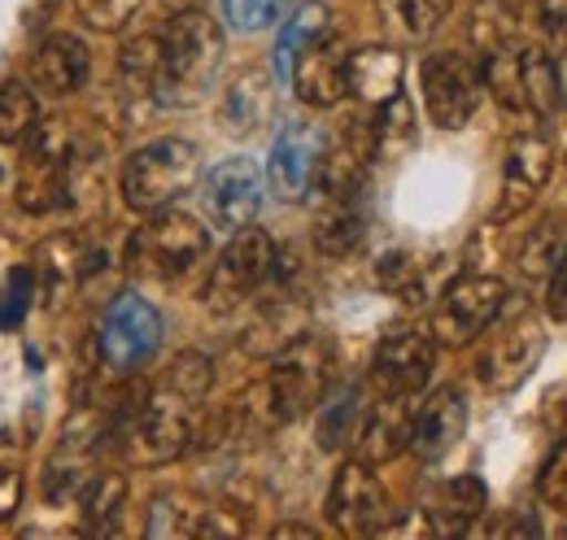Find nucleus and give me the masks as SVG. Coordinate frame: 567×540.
<instances>
[{
  "instance_id": "f257e3e1",
  "label": "nucleus",
  "mask_w": 567,
  "mask_h": 540,
  "mask_svg": "<svg viewBox=\"0 0 567 540\" xmlns=\"http://www.w3.org/2000/svg\"><path fill=\"white\" fill-rule=\"evenodd\" d=\"M197 402L175 393L171 384L136 388L105 409L101 440H110L132 467H166L193 449Z\"/></svg>"
},
{
  "instance_id": "f03ea898",
  "label": "nucleus",
  "mask_w": 567,
  "mask_h": 540,
  "mask_svg": "<svg viewBox=\"0 0 567 540\" xmlns=\"http://www.w3.org/2000/svg\"><path fill=\"white\" fill-rule=\"evenodd\" d=\"M223 66V27L202 9H175L162 31V74L157 101L162 105H193L210 92Z\"/></svg>"
},
{
  "instance_id": "7ed1b4c3",
  "label": "nucleus",
  "mask_w": 567,
  "mask_h": 540,
  "mask_svg": "<svg viewBox=\"0 0 567 540\" xmlns=\"http://www.w3.org/2000/svg\"><path fill=\"white\" fill-rule=\"evenodd\" d=\"M332 375H337V349L328 336L297 332L292 340H284L276 357H271L267 380L258 384L271 423L284 427L292 418L315 414L319 402L328 397V388H332Z\"/></svg>"
},
{
  "instance_id": "20e7f679",
  "label": "nucleus",
  "mask_w": 567,
  "mask_h": 540,
  "mask_svg": "<svg viewBox=\"0 0 567 540\" xmlns=\"http://www.w3.org/2000/svg\"><path fill=\"white\" fill-rule=\"evenodd\" d=\"M206 253H210L206 222L171 205V209H153L141 227L127 236L123 267H127V274H136V279L171 283V279L188 274Z\"/></svg>"
},
{
  "instance_id": "39448f33",
  "label": "nucleus",
  "mask_w": 567,
  "mask_h": 540,
  "mask_svg": "<svg viewBox=\"0 0 567 540\" xmlns=\"http://www.w3.org/2000/svg\"><path fill=\"white\" fill-rule=\"evenodd\" d=\"M202 179V157H197V144L179 139V135H162L153 144L136 148L127 162H123V175H118V188H123V201L136 214H153V209H171L179 205Z\"/></svg>"
},
{
  "instance_id": "423d86ee",
  "label": "nucleus",
  "mask_w": 567,
  "mask_h": 540,
  "mask_svg": "<svg viewBox=\"0 0 567 540\" xmlns=\"http://www.w3.org/2000/svg\"><path fill=\"white\" fill-rule=\"evenodd\" d=\"M276 267H280V245L262 231V227H240L236 240L218 253V262L206 274L202 301L214 314H231L240 305H249L262 288L276 283Z\"/></svg>"
},
{
  "instance_id": "0eeeda50",
  "label": "nucleus",
  "mask_w": 567,
  "mask_h": 540,
  "mask_svg": "<svg viewBox=\"0 0 567 540\" xmlns=\"http://www.w3.org/2000/svg\"><path fill=\"white\" fill-rule=\"evenodd\" d=\"M506 310V283L497 274H458L454 283H445L436 292V310H432V340L463 349L476 336H485Z\"/></svg>"
},
{
  "instance_id": "6e6552de",
  "label": "nucleus",
  "mask_w": 567,
  "mask_h": 540,
  "mask_svg": "<svg viewBox=\"0 0 567 540\" xmlns=\"http://www.w3.org/2000/svg\"><path fill=\"white\" fill-rule=\"evenodd\" d=\"M27 144V162L18 175V205L31 214H49L71 197V157H74V135L71 127L58 118H40L35 132L22 139Z\"/></svg>"
},
{
  "instance_id": "1a4fd4ad",
  "label": "nucleus",
  "mask_w": 567,
  "mask_h": 540,
  "mask_svg": "<svg viewBox=\"0 0 567 540\" xmlns=\"http://www.w3.org/2000/svg\"><path fill=\"white\" fill-rule=\"evenodd\" d=\"M542 353H546L542 323L519 310L515 319H506L494 336L485 340V349L476 357V380L489 393H511V388H519L533 375V366L542 362Z\"/></svg>"
},
{
  "instance_id": "9d476101",
  "label": "nucleus",
  "mask_w": 567,
  "mask_h": 540,
  "mask_svg": "<svg viewBox=\"0 0 567 540\" xmlns=\"http://www.w3.org/2000/svg\"><path fill=\"white\" fill-rule=\"evenodd\" d=\"M436 366V340L424 328H393L375 344L371 357V388L380 397H415L424 393Z\"/></svg>"
},
{
  "instance_id": "9b49d317",
  "label": "nucleus",
  "mask_w": 567,
  "mask_h": 540,
  "mask_svg": "<svg viewBox=\"0 0 567 540\" xmlns=\"http://www.w3.org/2000/svg\"><path fill=\"white\" fill-rule=\"evenodd\" d=\"M162 344V314L136 297V292H123L110 301L105 310V323H101V357L105 366L114 371H141L144 362L157 353Z\"/></svg>"
},
{
  "instance_id": "f8f14e48",
  "label": "nucleus",
  "mask_w": 567,
  "mask_h": 540,
  "mask_svg": "<svg viewBox=\"0 0 567 540\" xmlns=\"http://www.w3.org/2000/svg\"><path fill=\"white\" fill-rule=\"evenodd\" d=\"M384 519H389V492L375 467L362 458L346 463L328 488V523L346 537H371L384 528Z\"/></svg>"
},
{
  "instance_id": "ddd939ff",
  "label": "nucleus",
  "mask_w": 567,
  "mask_h": 540,
  "mask_svg": "<svg viewBox=\"0 0 567 540\" xmlns=\"http://www.w3.org/2000/svg\"><path fill=\"white\" fill-rule=\"evenodd\" d=\"M424 105L441 132L467 127L481 105V74L454 53H432L424 62Z\"/></svg>"
},
{
  "instance_id": "4468645a",
  "label": "nucleus",
  "mask_w": 567,
  "mask_h": 540,
  "mask_svg": "<svg viewBox=\"0 0 567 540\" xmlns=\"http://www.w3.org/2000/svg\"><path fill=\"white\" fill-rule=\"evenodd\" d=\"M550 170H555V144L542 132L515 135V144L506 148V162H502V197L494 205V222L519 218L533 205V197L546 188Z\"/></svg>"
},
{
  "instance_id": "2eb2a0df",
  "label": "nucleus",
  "mask_w": 567,
  "mask_h": 540,
  "mask_svg": "<svg viewBox=\"0 0 567 540\" xmlns=\"http://www.w3.org/2000/svg\"><path fill=\"white\" fill-rule=\"evenodd\" d=\"M101 267H105V253H101L87 236L62 231V236H53V240L40 245L31 274H35V283H40V297H44L49 305H62V301H71L74 292H79Z\"/></svg>"
},
{
  "instance_id": "dca6fc26",
  "label": "nucleus",
  "mask_w": 567,
  "mask_h": 540,
  "mask_svg": "<svg viewBox=\"0 0 567 540\" xmlns=\"http://www.w3.org/2000/svg\"><path fill=\"white\" fill-rule=\"evenodd\" d=\"M371 157H375V148H371V123H362V118L346 123L328 144H319L310 193L319 201H337V197L362 193V179H367V162Z\"/></svg>"
},
{
  "instance_id": "f3484780",
  "label": "nucleus",
  "mask_w": 567,
  "mask_h": 540,
  "mask_svg": "<svg viewBox=\"0 0 567 540\" xmlns=\"http://www.w3.org/2000/svg\"><path fill=\"white\" fill-rule=\"evenodd\" d=\"M262 170L249 157H227L206 175V209L223 231H240L262 209Z\"/></svg>"
},
{
  "instance_id": "a211bd4d",
  "label": "nucleus",
  "mask_w": 567,
  "mask_h": 540,
  "mask_svg": "<svg viewBox=\"0 0 567 540\" xmlns=\"http://www.w3.org/2000/svg\"><path fill=\"white\" fill-rule=\"evenodd\" d=\"M240 532H245V523H240L231 510L193 501V497H184V492H162V497H153L148 523H144V537H153V540L240 537Z\"/></svg>"
},
{
  "instance_id": "6ab92c4d",
  "label": "nucleus",
  "mask_w": 567,
  "mask_h": 540,
  "mask_svg": "<svg viewBox=\"0 0 567 540\" xmlns=\"http://www.w3.org/2000/svg\"><path fill=\"white\" fill-rule=\"evenodd\" d=\"M346 40L337 31H323L319 40H310L288 70V83L292 92L315 105V110H332L341 96H346Z\"/></svg>"
},
{
  "instance_id": "aec40b11",
  "label": "nucleus",
  "mask_w": 567,
  "mask_h": 540,
  "mask_svg": "<svg viewBox=\"0 0 567 540\" xmlns=\"http://www.w3.org/2000/svg\"><path fill=\"white\" fill-rule=\"evenodd\" d=\"M411 423H415V405L411 397H380L375 405L362 409V423H358L354 449L362 463L380 467V463H393L398 454L411 449Z\"/></svg>"
},
{
  "instance_id": "412c9836",
  "label": "nucleus",
  "mask_w": 567,
  "mask_h": 540,
  "mask_svg": "<svg viewBox=\"0 0 567 540\" xmlns=\"http://www.w3.org/2000/svg\"><path fill=\"white\" fill-rule=\"evenodd\" d=\"M467 432V402L458 388H436L420 409H415V423H411V449L424 458V463H441Z\"/></svg>"
},
{
  "instance_id": "4be33fe9",
  "label": "nucleus",
  "mask_w": 567,
  "mask_h": 540,
  "mask_svg": "<svg viewBox=\"0 0 567 540\" xmlns=\"http://www.w3.org/2000/svg\"><path fill=\"white\" fill-rule=\"evenodd\" d=\"M276 118V70L245 66L223 92V127L231 135L262 132Z\"/></svg>"
},
{
  "instance_id": "5701e85b",
  "label": "nucleus",
  "mask_w": 567,
  "mask_h": 540,
  "mask_svg": "<svg viewBox=\"0 0 567 540\" xmlns=\"http://www.w3.org/2000/svg\"><path fill=\"white\" fill-rule=\"evenodd\" d=\"M319 135L310 127H284L271 162H267V184L280 201H306L310 184H315V162H319Z\"/></svg>"
},
{
  "instance_id": "b1692460",
  "label": "nucleus",
  "mask_w": 567,
  "mask_h": 540,
  "mask_svg": "<svg viewBox=\"0 0 567 540\" xmlns=\"http://www.w3.org/2000/svg\"><path fill=\"white\" fill-rule=\"evenodd\" d=\"M87 74H92V53L79 35L58 31L40 40V49L31 53V83L49 96H71L87 83Z\"/></svg>"
},
{
  "instance_id": "393cba45",
  "label": "nucleus",
  "mask_w": 567,
  "mask_h": 540,
  "mask_svg": "<svg viewBox=\"0 0 567 540\" xmlns=\"http://www.w3.org/2000/svg\"><path fill=\"white\" fill-rule=\"evenodd\" d=\"M402 74H406V62L398 49L367 44L346 58V92L358 96L362 105H384L389 96L402 92Z\"/></svg>"
},
{
  "instance_id": "a878e982",
  "label": "nucleus",
  "mask_w": 567,
  "mask_h": 540,
  "mask_svg": "<svg viewBox=\"0 0 567 540\" xmlns=\"http://www.w3.org/2000/svg\"><path fill=\"white\" fill-rule=\"evenodd\" d=\"M436 274H441V258L420 253V249H393V253H384L380 267H375L380 288H389L393 297H402V301H411V305L436 297Z\"/></svg>"
},
{
  "instance_id": "bb28decb",
  "label": "nucleus",
  "mask_w": 567,
  "mask_h": 540,
  "mask_svg": "<svg viewBox=\"0 0 567 540\" xmlns=\"http://www.w3.org/2000/svg\"><path fill=\"white\" fill-rule=\"evenodd\" d=\"M367 236V209H362V193L323 201V214L315 222V245L328 258H350Z\"/></svg>"
},
{
  "instance_id": "cd10ccee",
  "label": "nucleus",
  "mask_w": 567,
  "mask_h": 540,
  "mask_svg": "<svg viewBox=\"0 0 567 540\" xmlns=\"http://www.w3.org/2000/svg\"><path fill=\"white\" fill-rule=\"evenodd\" d=\"M481 515H485V484L476 475H454L450 484H441L436 501L427 510L436 532H467L472 519H481Z\"/></svg>"
},
{
  "instance_id": "c85d7f7f",
  "label": "nucleus",
  "mask_w": 567,
  "mask_h": 540,
  "mask_svg": "<svg viewBox=\"0 0 567 540\" xmlns=\"http://www.w3.org/2000/svg\"><path fill=\"white\" fill-rule=\"evenodd\" d=\"M519 87H524V114L528 118H546L559 110L564 83H559V66L546 49H519Z\"/></svg>"
},
{
  "instance_id": "c756f323",
  "label": "nucleus",
  "mask_w": 567,
  "mask_h": 540,
  "mask_svg": "<svg viewBox=\"0 0 567 540\" xmlns=\"http://www.w3.org/2000/svg\"><path fill=\"white\" fill-rule=\"evenodd\" d=\"M362 388L358 384H346L337 388L332 397L319 402V445L323 449H346L354 445L358 436V423H362Z\"/></svg>"
},
{
  "instance_id": "7c9ffc66",
  "label": "nucleus",
  "mask_w": 567,
  "mask_h": 540,
  "mask_svg": "<svg viewBox=\"0 0 567 540\" xmlns=\"http://www.w3.org/2000/svg\"><path fill=\"white\" fill-rule=\"evenodd\" d=\"M411 144H415V105L398 92V96H389L384 105H375L371 148H375V157L393 162V157H402Z\"/></svg>"
},
{
  "instance_id": "2f4dec72",
  "label": "nucleus",
  "mask_w": 567,
  "mask_h": 540,
  "mask_svg": "<svg viewBox=\"0 0 567 540\" xmlns=\"http://www.w3.org/2000/svg\"><path fill=\"white\" fill-rule=\"evenodd\" d=\"M467 40L472 49L485 58L494 49H506V44H519V18L506 0H476L472 13H467Z\"/></svg>"
},
{
  "instance_id": "473e14b6",
  "label": "nucleus",
  "mask_w": 567,
  "mask_h": 540,
  "mask_svg": "<svg viewBox=\"0 0 567 540\" xmlns=\"http://www.w3.org/2000/svg\"><path fill=\"white\" fill-rule=\"evenodd\" d=\"M157 74H162V35H136L118 53V79L127 96H153L157 101Z\"/></svg>"
},
{
  "instance_id": "72a5a7b5",
  "label": "nucleus",
  "mask_w": 567,
  "mask_h": 540,
  "mask_svg": "<svg viewBox=\"0 0 567 540\" xmlns=\"http://www.w3.org/2000/svg\"><path fill=\"white\" fill-rule=\"evenodd\" d=\"M79 506H83V523H87L92 532H110L114 519H118L123 506H127V479L114 471L87 475V484L79 488Z\"/></svg>"
},
{
  "instance_id": "f704fd0d",
  "label": "nucleus",
  "mask_w": 567,
  "mask_h": 540,
  "mask_svg": "<svg viewBox=\"0 0 567 540\" xmlns=\"http://www.w3.org/2000/svg\"><path fill=\"white\" fill-rule=\"evenodd\" d=\"M323 31H332V13H328V4H319V0L301 4V9L284 22L280 40H276V79H288L292 58H297L310 40H319Z\"/></svg>"
},
{
  "instance_id": "c9c22d12",
  "label": "nucleus",
  "mask_w": 567,
  "mask_h": 540,
  "mask_svg": "<svg viewBox=\"0 0 567 540\" xmlns=\"http://www.w3.org/2000/svg\"><path fill=\"white\" fill-rule=\"evenodd\" d=\"M380 13L393 35L420 44L427 35H436V27L450 13V0H380Z\"/></svg>"
},
{
  "instance_id": "e433bc0d",
  "label": "nucleus",
  "mask_w": 567,
  "mask_h": 540,
  "mask_svg": "<svg viewBox=\"0 0 567 540\" xmlns=\"http://www.w3.org/2000/svg\"><path fill=\"white\" fill-rule=\"evenodd\" d=\"M567 249V231H564V218H542L528 236H524V245H519V270L528 274V279H542V274H550L555 262H559V253Z\"/></svg>"
},
{
  "instance_id": "4c0bfd02",
  "label": "nucleus",
  "mask_w": 567,
  "mask_h": 540,
  "mask_svg": "<svg viewBox=\"0 0 567 540\" xmlns=\"http://www.w3.org/2000/svg\"><path fill=\"white\" fill-rule=\"evenodd\" d=\"M40 110L27 83H4L0 87V144H22L27 135L35 132Z\"/></svg>"
},
{
  "instance_id": "58836bf2",
  "label": "nucleus",
  "mask_w": 567,
  "mask_h": 540,
  "mask_svg": "<svg viewBox=\"0 0 567 540\" xmlns=\"http://www.w3.org/2000/svg\"><path fill=\"white\" fill-rule=\"evenodd\" d=\"M162 384H171L175 393H184L188 402H206V393L214 388V362L206 353H179L175 362H171V371H166V380Z\"/></svg>"
},
{
  "instance_id": "ea45409f",
  "label": "nucleus",
  "mask_w": 567,
  "mask_h": 540,
  "mask_svg": "<svg viewBox=\"0 0 567 540\" xmlns=\"http://www.w3.org/2000/svg\"><path fill=\"white\" fill-rule=\"evenodd\" d=\"M292 4L297 0H223V13L236 31H267L288 18Z\"/></svg>"
},
{
  "instance_id": "a19ab883",
  "label": "nucleus",
  "mask_w": 567,
  "mask_h": 540,
  "mask_svg": "<svg viewBox=\"0 0 567 540\" xmlns=\"http://www.w3.org/2000/svg\"><path fill=\"white\" fill-rule=\"evenodd\" d=\"M141 4L144 0H79V18L92 31H123L141 13Z\"/></svg>"
},
{
  "instance_id": "79ce46f5",
  "label": "nucleus",
  "mask_w": 567,
  "mask_h": 540,
  "mask_svg": "<svg viewBox=\"0 0 567 540\" xmlns=\"http://www.w3.org/2000/svg\"><path fill=\"white\" fill-rule=\"evenodd\" d=\"M31 288H35V274L31 270H13L0 288V328H18L22 314H27V301H31Z\"/></svg>"
},
{
  "instance_id": "37998d69",
  "label": "nucleus",
  "mask_w": 567,
  "mask_h": 540,
  "mask_svg": "<svg viewBox=\"0 0 567 540\" xmlns=\"http://www.w3.org/2000/svg\"><path fill=\"white\" fill-rule=\"evenodd\" d=\"M537 492L546 506L555 510H567V440L550 454V463L542 467V479H537Z\"/></svg>"
},
{
  "instance_id": "c03bdc74",
  "label": "nucleus",
  "mask_w": 567,
  "mask_h": 540,
  "mask_svg": "<svg viewBox=\"0 0 567 540\" xmlns=\"http://www.w3.org/2000/svg\"><path fill=\"white\" fill-rule=\"evenodd\" d=\"M546 314L555 323H567V249L559 253V262L550 270V288H546Z\"/></svg>"
},
{
  "instance_id": "a18cd8bd",
  "label": "nucleus",
  "mask_w": 567,
  "mask_h": 540,
  "mask_svg": "<svg viewBox=\"0 0 567 540\" xmlns=\"http://www.w3.org/2000/svg\"><path fill=\"white\" fill-rule=\"evenodd\" d=\"M542 31L564 44L567 40V0H542Z\"/></svg>"
},
{
  "instance_id": "49530a36",
  "label": "nucleus",
  "mask_w": 567,
  "mask_h": 540,
  "mask_svg": "<svg viewBox=\"0 0 567 540\" xmlns=\"http://www.w3.org/2000/svg\"><path fill=\"white\" fill-rule=\"evenodd\" d=\"M18 501H22V479L13 471H0V523L18 510Z\"/></svg>"
},
{
  "instance_id": "de8ad7c7",
  "label": "nucleus",
  "mask_w": 567,
  "mask_h": 540,
  "mask_svg": "<svg viewBox=\"0 0 567 540\" xmlns=\"http://www.w3.org/2000/svg\"><path fill=\"white\" fill-rule=\"evenodd\" d=\"M276 537H315V528H306V523H280Z\"/></svg>"
},
{
  "instance_id": "09e8293b",
  "label": "nucleus",
  "mask_w": 567,
  "mask_h": 540,
  "mask_svg": "<svg viewBox=\"0 0 567 540\" xmlns=\"http://www.w3.org/2000/svg\"><path fill=\"white\" fill-rule=\"evenodd\" d=\"M171 9H193V0H166Z\"/></svg>"
}]
</instances>
